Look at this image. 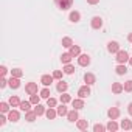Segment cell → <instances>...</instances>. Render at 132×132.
Masks as SVG:
<instances>
[{
	"mask_svg": "<svg viewBox=\"0 0 132 132\" xmlns=\"http://www.w3.org/2000/svg\"><path fill=\"white\" fill-rule=\"evenodd\" d=\"M72 59H73V56H72V53H70V51H69V53H62V56H61L62 64H70V62H72Z\"/></svg>",
	"mask_w": 132,
	"mask_h": 132,
	"instance_id": "21",
	"label": "cell"
},
{
	"mask_svg": "<svg viewBox=\"0 0 132 132\" xmlns=\"http://www.w3.org/2000/svg\"><path fill=\"white\" fill-rule=\"evenodd\" d=\"M10 103H0V112H2V113H6V112H10Z\"/></svg>",
	"mask_w": 132,
	"mask_h": 132,
	"instance_id": "32",
	"label": "cell"
},
{
	"mask_svg": "<svg viewBox=\"0 0 132 132\" xmlns=\"http://www.w3.org/2000/svg\"><path fill=\"white\" fill-rule=\"evenodd\" d=\"M67 118H69V121H70V123H75V121H78V120H79L78 110H76V109H73V110H69V113H67Z\"/></svg>",
	"mask_w": 132,
	"mask_h": 132,
	"instance_id": "11",
	"label": "cell"
},
{
	"mask_svg": "<svg viewBox=\"0 0 132 132\" xmlns=\"http://www.w3.org/2000/svg\"><path fill=\"white\" fill-rule=\"evenodd\" d=\"M120 127H121L123 130H130V129H132V123H130V120H127V118L121 120V124H120Z\"/></svg>",
	"mask_w": 132,
	"mask_h": 132,
	"instance_id": "20",
	"label": "cell"
},
{
	"mask_svg": "<svg viewBox=\"0 0 132 132\" xmlns=\"http://www.w3.org/2000/svg\"><path fill=\"white\" fill-rule=\"evenodd\" d=\"M72 106H73V109H76V110L82 109V107H84V98H76V100H72Z\"/></svg>",
	"mask_w": 132,
	"mask_h": 132,
	"instance_id": "13",
	"label": "cell"
},
{
	"mask_svg": "<svg viewBox=\"0 0 132 132\" xmlns=\"http://www.w3.org/2000/svg\"><path fill=\"white\" fill-rule=\"evenodd\" d=\"M73 45V40L70 39V37H64L62 39V47H65V48H70Z\"/></svg>",
	"mask_w": 132,
	"mask_h": 132,
	"instance_id": "33",
	"label": "cell"
},
{
	"mask_svg": "<svg viewBox=\"0 0 132 132\" xmlns=\"http://www.w3.org/2000/svg\"><path fill=\"white\" fill-rule=\"evenodd\" d=\"M76 126H78L79 130H86V129L89 127V121H87V120H78V121H76Z\"/></svg>",
	"mask_w": 132,
	"mask_h": 132,
	"instance_id": "23",
	"label": "cell"
},
{
	"mask_svg": "<svg viewBox=\"0 0 132 132\" xmlns=\"http://www.w3.org/2000/svg\"><path fill=\"white\" fill-rule=\"evenodd\" d=\"M10 104H11V107H17V106H20V100H19V96H11L10 98V101H8Z\"/></svg>",
	"mask_w": 132,
	"mask_h": 132,
	"instance_id": "29",
	"label": "cell"
},
{
	"mask_svg": "<svg viewBox=\"0 0 132 132\" xmlns=\"http://www.w3.org/2000/svg\"><path fill=\"white\" fill-rule=\"evenodd\" d=\"M40 96L45 98V100H48V98H50V89H48V87L42 89V90H40Z\"/></svg>",
	"mask_w": 132,
	"mask_h": 132,
	"instance_id": "36",
	"label": "cell"
},
{
	"mask_svg": "<svg viewBox=\"0 0 132 132\" xmlns=\"http://www.w3.org/2000/svg\"><path fill=\"white\" fill-rule=\"evenodd\" d=\"M6 120H8V118H6L5 115H0V126H3V124L6 123Z\"/></svg>",
	"mask_w": 132,
	"mask_h": 132,
	"instance_id": "43",
	"label": "cell"
},
{
	"mask_svg": "<svg viewBox=\"0 0 132 132\" xmlns=\"http://www.w3.org/2000/svg\"><path fill=\"white\" fill-rule=\"evenodd\" d=\"M78 64L81 65V67H87V65L90 64V56L89 54H79L78 56Z\"/></svg>",
	"mask_w": 132,
	"mask_h": 132,
	"instance_id": "4",
	"label": "cell"
},
{
	"mask_svg": "<svg viewBox=\"0 0 132 132\" xmlns=\"http://www.w3.org/2000/svg\"><path fill=\"white\" fill-rule=\"evenodd\" d=\"M59 100H61V103H64V104H67V103H72V96H70L69 93H65V92L61 95V98H59Z\"/></svg>",
	"mask_w": 132,
	"mask_h": 132,
	"instance_id": "31",
	"label": "cell"
},
{
	"mask_svg": "<svg viewBox=\"0 0 132 132\" xmlns=\"http://www.w3.org/2000/svg\"><path fill=\"white\" fill-rule=\"evenodd\" d=\"M45 107L42 106V104H36V107H34V112L37 113V117H40V115H45Z\"/></svg>",
	"mask_w": 132,
	"mask_h": 132,
	"instance_id": "30",
	"label": "cell"
},
{
	"mask_svg": "<svg viewBox=\"0 0 132 132\" xmlns=\"http://www.w3.org/2000/svg\"><path fill=\"white\" fill-rule=\"evenodd\" d=\"M53 76H50V75H44L42 78H40V82L45 86V87H48V86H51V82H53Z\"/></svg>",
	"mask_w": 132,
	"mask_h": 132,
	"instance_id": "18",
	"label": "cell"
},
{
	"mask_svg": "<svg viewBox=\"0 0 132 132\" xmlns=\"http://www.w3.org/2000/svg\"><path fill=\"white\" fill-rule=\"evenodd\" d=\"M124 92H132V79L124 82Z\"/></svg>",
	"mask_w": 132,
	"mask_h": 132,
	"instance_id": "38",
	"label": "cell"
},
{
	"mask_svg": "<svg viewBox=\"0 0 132 132\" xmlns=\"http://www.w3.org/2000/svg\"><path fill=\"white\" fill-rule=\"evenodd\" d=\"M40 98H42L40 95H37V93H34V95H31V96H30V101H31V104H34V106H36V104H39V101H40Z\"/></svg>",
	"mask_w": 132,
	"mask_h": 132,
	"instance_id": "34",
	"label": "cell"
},
{
	"mask_svg": "<svg viewBox=\"0 0 132 132\" xmlns=\"http://www.w3.org/2000/svg\"><path fill=\"white\" fill-rule=\"evenodd\" d=\"M6 72H8V69L5 67V65H2V67H0V75L5 76V75H6Z\"/></svg>",
	"mask_w": 132,
	"mask_h": 132,
	"instance_id": "42",
	"label": "cell"
},
{
	"mask_svg": "<svg viewBox=\"0 0 132 132\" xmlns=\"http://www.w3.org/2000/svg\"><path fill=\"white\" fill-rule=\"evenodd\" d=\"M8 120H10L11 123H17V121L20 120L19 112H17V110H10V112H8Z\"/></svg>",
	"mask_w": 132,
	"mask_h": 132,
	"instance_id": "10",
	"label": "cell"
},
{
	"mask_svg": "<svg viewBox=\"0 0 132 132\" xmlns=\"http://www.w3.org/2000/svg\"><path fill=\"white\" fill-rule=\"evenodd\" d=\"M11 76H16V78H22L23 76V72L20 69H13L11 70Z\"/></svg>",
	"mask_w": 132,
	"mask_h": 132,
	"instance_id": "35",
	"label": "cell"
},
{
	"mask_svg": "<svg viewBox=\"0 0 132 132\" xmlns=\"http://www.w3.org/2000/svg\"><path fill=\"white\" fill-rule=\"evenodd\" d=\"M56 104H57V101H56L54 98H48V100H47V106H48V107H56Z\"/></svg>",
	"mask_w": 132,
	"mask_h": 132,
	"instance_id": "39",
	"label": "cell"
},
{
	"mask_svg": "<svg viewBox=\"0 0 132 132\" xmlns=\"http://www.w3.org/2000/svg\"><path fill=\"white\" fill-rule=\"evenodd\" d=\"M45 117H47L48 120H54V118L57 117V110H54V107H48V109L45 110Z\"/></svg>",
	"mask_w": 132,
	"mask_h": 132,
	"instance_id": "14",
	"label": "cell"
},
{
	"mask_svg": "<svg viewBox=\"0 0 132 132\" xmlns=\"http://www.w3.org/2000/svg\"><path fill=\"white\" fill-rule=\"evenodd\" d=\"M84 82H86L87 86H93V84L96 82L95 75H93V73H86V75H84Z\"/></svg>",
	"mask_w": 132,
	"mask_h": 132,
	"instance_id": "9",
	"label": "cell"
},
{
	"mask_svg": "<svg viewBox=\"0 0 132 132\" xmlns=\"http://www.w3.org/2000/svg\"><path fill=\"white\" fill-rule=\"evenodd\" d=\"M20 110H23V112H28L30 109H31V101H20Z\"/></svg>",
	"mask_w": 132,
	"mask_h": 132,
	"instance_id": "27",
	"label": "cell"
},
{
	"mask_svg": "<svg viewBox=\"0 0 132 132\" xmlns=\"http://www.w3.org/2000/svg\"><path fill=\"white\" fill-rule=\"evenodd\" d=\"M106 127H107V130H113V132L120 129V126H118V123H117L115 120H110V121L107 123V126H106Z\"/></svg>",
	"mask_w": 132,
	"mask_h": 132,
	"instance_id": "24",
	"label": "cell"
},
{
	"mask_svg": "<svg viewBox=\"0 0 132 132\" xmlns=\"http://www.w3.org/2000/svg\"><path fill=\"white\" fill-rule=\"evenodd\" d=\"M70 53H72L73 57H75V56H79V54H81V48H79V45H72V47H70Z\"/></svg>",
	"mask_w": 132,
	"mask_h": 132,
	"instance_id": "28",
	"label": "cell"
},
{
	"mask_svg": "<svg viewBox=\"0 0 132 132\" xmlns=\"http://www.w3.org/2000/svg\"><path fill=\"white\" fill-rule=\"evenodd\" d=\"M36 118H37V113H36L34 110H28V112H25V120H27L28 123H33Z\"/></svg>",
	"mask_w": 132,
	"mask_h": 132,
	"instance_id": "16",
	"label": "cell"
},
{
	"mask_svg": "<svg viewBox=\"0 0 132 132\" xmlns=\"http://www.w3.org/2000/svg\"><path fill=\"white\" fill-rule=\"evenodd\" d=\"M6 86H8V81H6V79L2 76V79H0V87L3 89V87H6Z\"/></svg>",
	"mask_w": 132,
	"mask_h": 132,
	"instance_id": "41",
	"label": "cell"
},
{
	"mask_svg": "<svg viewBox=\"0 0 132 132\" xmlns=\"http://www.w3.org/2000/svg\"><path fill=\"white\" fill-rule=\"evenodd\" d=\"M98 2H100V0H87V3H89V5H96Z\"/></svg>",
	"mask_w": 132,
	"mask_h": 132,
	"instance_id": "44",
	"label": "cell"
},
{
	"mask_svg": "<svg viewBox=\"0 0 132 132\" xmlns=\"http://www.w3.org/2000/svg\"><path fill=\"white\" fill-rule=\"evenodd\" d=\"M69 19H70V22L76 23V22H79V20H81V14H79L78 11H72V13H70V16H69Z\"/></svg>",
	"mask_w": 132,
	"mask_h": 132,
	"instance_id": "22",
	"label": "cell"
},
{
	"mask_svg": "<svg viewBox=\"0 0 132 132\" xmlns=\"http://www.w3.org/2000/svg\"><path fill=\"white\" fill-rule=\"evenodd\" d=\"M115 72H117V75H126L127 73V69H126L124 64H118L117 69H115Z\"/></svg>",
	"mask_w": 132,
	"mask_h": 132,
	"instance_id": "26",
	"label": "cell"
},
{
	"mask_svg": "<svg viewBox=\"0 0 132 132\" xmlns=\"http://www.w3.org/2000/svg\"><path fill=\"white\" fill-rule=\"evenodd\" d=\"M54 3H56L62 11H65V10H69V8L73 5V0H54Z\"/></svg>",
	"mask_w": 132,
	"mask_h": 132,
	"instance_id": "2",
	"label": "cell"
},
{
	"mask_svg": "<svg viewBox=\"0 0 132 132\" xmlns=\"http://www.w3.org/2000/svg\"><path fill=\"white\" fill-rule=\"evenodd\" d=\"M129 64H130V65H132V57H129Z\"/></svg>",
	"mask_w": 132,
	"mask_h": 132,
	"instance_id": "47",
	"label": "cell"
},
{
	"mask_svg": "<svg viewBox=\"0 0 132 132\" xmlns=\"http://www.w3.org/2000/svg\"><path fill=\"white\" fill-rule=\"evenodd\" d=\"M25 92H27L28 95H34V93H37V84H36V82H28L27 87H25Z\"/></svg>",
	"mask_w": 132,
	"mask_h": 132,
	"instance_id": "7",
	"label": "cell"
},
{
	"mask_svg": "<svg viewBox=\"0 0 132 132\" xmlns=\"http://www.w3.org/2000/svg\"><path fill=\"white\" fill-rule=\"evenodd\" d=\"M117 62L118 64H124V62H129V54H127V51L126 50H120L118 53H117Z\"/></svg>",
	"mask_w": 132,
	"mask_h": 132,
	"instance_id": "1",
	"label": "cell"
},
{
	"mask_svg": "<svg viewBox=\"0 0 132 132\" xmlns=\"http://www.w3.org/2000/svg\"><path fill=\"white\" fill-rule=\"evenodd\" d=\"M62 72H64L65 75H73V73H75V67H73L72 64H65V67L62 69Z\"/></svg>",
	"mask_w": 132,
	"mask_h": 132,
	"instance_id": "25",
	"label": "cell"
},
{
	"mask_svg": "<svg viewBox=\"0 0 132 132\" xmlns=\"http://www.w3.org/2000/svg\"><path fill=\"white\" fill-rule=\"evenodd\" d=\"M127 112H129V115H132V103H129V106H127Z\"/></svg>",
	"mask_w": 132,
	"mask_h": 132,
	"instance_id": "45",
	"label": "cell"
},
{
	"mask_svg": "<svg viewBox=\"0 0 132 132\" xmlns=\"http://www.w3.org/2000/svg\"><path fill=\"white\" fill-rule=\"evenodd\" d=\"M106 129H107V127L103 126V124H100V123H96V124L93 126V130H95V132H104Z\"/></svg>",
	"mask_w": 132,
	"mask_h": 132,
	"instance_id": "37",
	"label": "cell"
},
{
	"mask_svg": "<svg viewBox=\"0 0 132 132\" xmlns=\"http://www.w3.org/2000/svg\"><path fill=\"white\" fill-rule=\"evenodd\" d=\"M56 89H57V92H61V93H64V92H67V89H69V84L65 82V81H62V79H59V82H57V86H56Z\"/></svg>",
	"mask_w": 132,
	"mask_h": 132,
	"instance_id": "15",
	"label": "cell"
},
{
	"mask_svg": "<svg viewBox=\"0 0 132 132\" xmlns=\"http://www.w3.org/2000/svg\"><path fill=\"white\" fill-rule=\"evenodd\" d=\"M101 27H103V19L98 17V16H95V17L92 19V28H93V30H100Z\"/></svg>",
	"mask_w": 132,
	"mask_h": 132,
	"instance_id": "12",
	"label": "cell"
},
{
	"mask_svg": "<svg viewBox=\"0 0 132 132\" xmlns=\"http://www.w3.org/2000/svg\"><path fill=\"white\" fill-rule=\"evenodd\" d=\"M56 110H57V115H59V117H67V113H69V109L65 107V104H64V103H62L61 106H57V109H56Z\"/></svg>",
	"mask_w": 132,
	"mask_h": 132,
	"instance_id": "17",
	"label": "cell"
},
{
	"mask_svg": "<svg viewBox=\"0 0 132 132\" xmlns=\"http://www.w3.org/2000/svg\"><path fill=\"white\" fill-rule=\"evenodd\" d=\"M107 117H109L110 120H117V118L120 117V109H118V107H110V109L107 110Z\"/></svg>",
	"mask_w": 132,
	"mask_h": 132,
	"instance_id": "8",
	"label": "cell"
},
{
	"mask_svg": "<svg viewBox=\"0 0 132 132\" xmlns=\"http://www.w3.org/2000/svg\"><path fill=\"white\" fill-rule=\"evenodd\" d=\"M62 73L64 72H61V70H54L53 72V78L54 79H62Z\"/></svg>",
	"mask_w": 132,
	"mask_h": 132,
	"instance_id": "40",
	"label": "cell"
},
{
	"mask_svg": "<svg viewBox=\"0 0 132 132\" xmlns=\"http://www.w3.org/2000/svg\"><path fill=\"white\" fill-rule=\"evenodd\" d=\"M127 40H129V42H132V33H130V34L127 36Z\"/></svg>",
	"mask_w": 132,
	"mask_h": 132,
	"instance_id": "46",
	"label": "cell"
},
{
	"mask_svg": "<svg viewBox=\"0 0 132 132\" xmlns=\"http://www.w3.org/2000/svg\"><path fill=\"white\" fill-rule=\"evenodd\" d=\"M89 95H90V87H89L87 84L78 89V96H79V98H87Z\"/></svg>",
	"mask_w": 132,
	"mask_h": 132,
	"instance_id": "5",
	"label": "cell"
},
{
	"mask_svg": "<svg viewBox=\"0 0 132 132\" xmlns=\"http://www.w3.org/2000/svg\"><path fill=\"white\" fill-rule=\"evenodd\" d=\"M107 51H109V53H115V54H117V53L120 51V44H118L117 40H110V42L107 44Z\"/></svg>",
	"mask_w": 132,
	"mask_h": 132,
	"instance_id": "3",
	"label": "cell"
},
{
	"mask_svg": "<svg viewBox=\"0 0 132 132\" xmlns=\"http://www.w3.org/2000/svg\"><path fill=\"white\" fill-rule=\"evenodd\" d=\"M112 92L113 93H121V92H124V86L121 82H113L112 84Z\"/></svg>",
	"mask_w": 132,
	"mask_h": 132,
	"instance_id": "19",
	"label": "cell"
},
{
	"mask_svg": "<svg viewBox=\"0 0 132 132\" xmlns=\"http://www.w3.org/2000/svg\"><path fill=\"white\" fill-rule=\"evenodd\" d=\"M8 86L11 89H19L20 87V78H16V76H11L8 79Z\"/></svg>",
	"mask_w": 132,
	"mask_h": 132,
	"instance_id": "6",
	"label": "cell"
}]
</instances>
